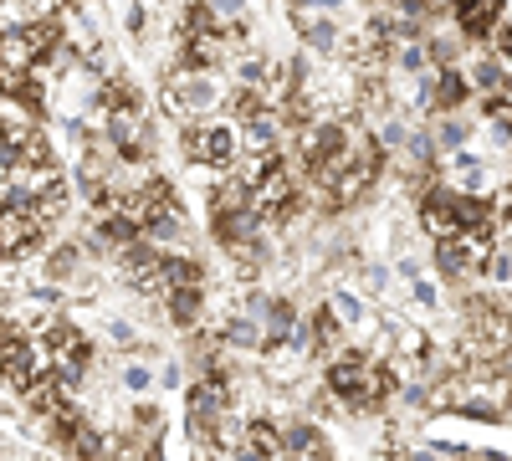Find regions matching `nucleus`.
Here are the masks:
<instances>
[{"mask_svg": "<svg viewBox=\"0 0 512 461\" xmlns=\"http://www.w3.org/2000/svg\"><path fill=\"white\" fill-rule=\"evenodd\" d=\"M210 11H216V16H241V0H216Z\"/></svg>", "mask_w": 512, "mask_h": 461, "instance_id": "nucleus-32", "label": "nucleus"}, {"mask_svg": "<svg viewBox=\"0 0 512 461\" xmlns=\"http://www.w3.org/2000/svg\"><path fill=\"white\" fill-rule=\"evenodd\" d=\"M461 98H466V77H461V72H441V77H436V103H441V108H456Z\"/></svg>", "mask_w": 512, "mask_h": 461, "instance_id": "nucleus-18", "label": "nucleus"}, {"mask_svg": "<svg viewBox=\"0 0 512 461\" xmlns=\"http://www.w3.org/2000/svg\"><path fill=\"white\" fill-rule=\"evenodd\" d=\"M72 267H77V251H72V246H67V251H57V257H52V277H67Z\"/></svg>", "mask_w": 512, "mask_h": 461, "instance_id": "nucleus-29", "label": "nucleus"}, {"mask_svg": "<svg viewBox=\"0 0 512 461\" xmlns=\"http://www.w3.org/2000/svg\"><path fill=\"white\" fill-rule=\"evenodd\" d=\"M31 62H36V47H31L26 26L21 31H0V72H31Z\"/></svg>", "mask_w": 512, "mask_h": 461, "instance_id": "nucleus-10", "label": "nucleus"}, {"mask_svg": "<svg viewBox=\"0 0 512 461\" xmlns=\"http://www.w3.org/2000/svg\"><path fill=\"white\" fill-rule=\"evenodd\" d=\"M47 354H52V380L57 385H72L77 374H82V364L93 359V349H88V339L72 328V323H47Z\"/></svg>", "mask_w": 512, "mask_h": 461, "instance_id": "nucleus-2", "label": "nucleus"}, {"mask_svg": "<svg viewBox=\"0 0 512 461\" xmlns=\"http://www.w3.org/2000/svg\"><path fill=\"white\" fill-rule=\"evenodd\" d=\"M67 441H72L77 461H108V446H113V441H103V436H93V431H82V426H77Z\"/></svg>", "mask_w": 512, "mask_h": 461, "instance_id": "nucleus-16", "label": "nucleus"}, {"mask_svg": "<svg viewBox=\"0 0 512 461\" xmlns=\"http://www.w3.org/2000/svg\"><path fill=\"white\" fill-rule=\"evenodd\" d=\"M303 36L313 41V47H318V52H333V47H338V31H333L328 21H313V26H308Z\"/></svg>", "mask_w": 512, "mask_h": 461, "instance_id": "nucleus-23", "label": "nucleus"}, {"mask_svg": "<svg viewBox=\"0 0 512 461\" xmlns=\"http://www.w3.org/2000/svg\"><path fill=\"white\" fill-rule=\"evenodd\" d=\"M41 231L47 226L31 216V205H6V211H0V257H26L41 241Z\"/></svg>", "mask_w": 512, "mask_h": 461, "instance_id": "nucleus-4", "label": "nucleus"}, {"mask_svg": "<svg viewBox=\"0 0 512 461\" xmlns=\"http://www.w3.org/2000/svg\"><path fill=\"white\" fill-rule=\"evenodd\" d=\"M123 272H128V282H134L139 292H159L164 287V257H154V251H144V246L123 251Z\"/></svg>", "mask_w": 512, "mask_h": 461, "instance_id": "nucleus-9", "label": "nucleus"}, {"mask_svg": "<svg viewBox=\"0 0 512 461\" xmlns=\"http://www.w3.org/2000/svg\"><path fill=\"white\" fill-rule=\"evenodd\" d=\"M123 385H128V390H149L154 374H149L144 364H128V369H123Z\"/></svg>", "mask_w": 512, "mask_h": 461, "instance_id": "nucleus-25", "label": "nucleus"}, {"mask_svg": "<svg viewBox=\"0 0 512 461\" xmlns=\"http://www.w3.org/2000/svg\"><path fill=\"white\" fill-rule=\"evenodd\" d=\"M236 461H262V456H251V451H246V446H241V451H236Z\"/></svg>", "mask_w": 512, "mask_h": 461, "instance_id": "nucleus-34", "label": "nucleus"}, {"mask_svg": "<svg viewBox=\"0 0 512 461\" xmlns=\"http://www.w3.org/2000/svg\"><path fill=\"white\" fill-rule=\"evenodd\" d=\"M502 82H507V62H502V57H497V62H492V57L477 62V88H497V93H502Z\"/></svg>", "mask_w": 512, "mask_h": 461, "instance_id": "nucleus-22", "label": "nucleus"}, {"mask_svg": "<svg viewBox=\"0 0 512 461\" xmlns=\"http://www.w3.org/2000/svg\"><path fill=\"white\" fill-rule=\"evenodd\" d=\"M282 446L287 451H323V436H318V426H287Z\"/></svg>", "mask_w": 512, "mask_h": 461, "instance_id": "nucleus-19", "label": "nucleus"}, {"mask_svg": "<svg viewBox=\"0 0 512 461\" xmlns=\"http://www.w3.org/2000/svg\"><path fill=\"white\" fill-rule=\"evenodd\" d=\"M313 333H318V344H328V339H333V333H338V318H333V313L323 308V313L313 318Z\"/></svg>", "mask_w": 512, "mask_h": 461, "instance_id": "nucleus-28", "label": "nucleus"}, {"mask_svg": "<svg viewBox=\"0 0 512 461\" xmlns=\"http://www.w3.org/2000/svg\"><path fill=\"white\" fill-rule=\"evenodd\" d=\"M185 149H190L195 164L226 170V164H236V129H226V123H195V129L185 134Z\"/></svg>", "mask_w": 512, "mask_h": 461, "instance_id": "nucleus-3", "label": "nucleus"}, {"mask_svg": "<svg viewBox=\"0 0 512 461\" xmlns=\"http://www.w3.org/2000/svg\"><path fill=\"white\" fill-rule=\"evenodd\" d=\"M231 344H262V328H256L251 318H236L231 323Z\"/></svg>", "mask_w": 512, "mask_h": 461, "instance_id": "nucleus-24", "label": "nucleus"}, {"mask_svg": "<svg viewBox=\"0 0 512 461\" xmlns=\"http://www.w3.org/2000/svg\"><path fill=\"white\" fill-rule=\"evenodd\" d=\"M451 170H456V180H461L466 190H477V185H482V175H487V164H482L477 154H466V149H456V159H451Z\"/></svg>", "mask_w": 512, "mask_h": 461, "instance_id": "nucleus-17", "label": "nucleus"}, {"mask_svg": "<svg viewBox=\"0 0 512 461\" xmlns=\"http://www.w3.org/2000/svg\"><path fill=\"white\" fill-rule=\"evenodd\" d=\"M441 144H446V149H461V144H466V123L446 118V123H441Z\"/></svg>", "mask_w": 512, "mask_h": 461, "instance_id": "nucleus-26", "label": "nucleus"}, {"mask_svg": "<svg viewBox=\"0 0 512 461\" xmlns=\"http://www.w3.org/2000/svg\"><path fill=\"white\" fill-rule=\"evenodd\" d=\"M277 139H282V113H277V108H262V113H251V118L241 123L236 149L246 144V154H267V149H277Z\"/></svg>", "mask_w": 512, "mask_h": 461, "instance_id": "nucleus-8", "label": "nucleus"}, {"mask_svg": "<svg viewBox=\"0 0 512 461\" xmlns=\"http://www.w3.org/2000/svg\"><path fill=\"white\" fill-rule=\"evenodd\" d=\"M487 257H492L487 236H446V241L436 246V262H441V272H446V277H466V272H477Z\"/></svg>", "mask_w": 512, "mask_h": 461, "instance_id": "nucleus-5", "label": "nucleus"}, {"mask_svg": "<svg viewBox=\"0 0 512 461\" xmlns=\"http://www.w3.org/2000/svg\"><path fill=\"white\" fill-rule=\"evenodd\" d=\"M420 226L425 231H431V236H456V226H451V195L446 190H431V195H425L420 200Z\"/></svg>", "mask_w": 512, "mask_h": 461, "instance_id": "nucleus-11", "label": "nucleus"}, {"mask_svg": "<svg viewBox=\"0 0 512 461\" xmlns=\"http://www.w3.org/2000/svg\"><path fill=\"white\" fill-rule=\"evenodd\" d=\"M400 349H405V354H420V349H425V339H420L415 328H405V333H400Z\"/></svg>", "mask_w": 512, "mask_h": 461, "instance_id": "nucleus-30", "label": "nucleus"}, {"mask_svg": "<svg viewBox=\"0 0 512 461\" xmlns=\"http://www.w3.org/2000/svg\"><path fill=\"white\" fill-rule=\"evenodd\" d=\"M216 98H221L216 77H210V72H200V67H180L175 77H169V103H175V108H190V113H200V108H210Z\"/></svg>", "mask_w": 512, "mask_h": 461, "instance_id": "nucleus-7", "label": "nucleus"}, {"mask_svg": "<svg viewBox=\"0 0 512 461\" xmlns=\"http://www.w3.org/2000/svg\"><path fill=\"white\" fill-rule=\"evenodd\" d=\"M277 164H282V149H267V154H246V159H236V175H231V180H236L241 190H251L256 180H267V175L277 170Z\"/></svg>", "mask_w": 512, "mask_h": 461, "instance_id": "nucleus-12", "label": "nucleus"}, {"mask_svg": "<svg viewBox=\"0 0 512 461\" xmlns=\"http://www.w3.org/2000/svg\"><path fill=\"white\" fill-rule=\"evenodd\" d=\"M26 405H31L36 415H57V405H62V385L52 380V374H41L36 385H26Z\"/></svg>", "mask_w": 512, "mask_h": 461, "instance_id": "nucleus-14", "label": "nucleus"}, {"mask_svg": "<svg viewBox=\"0 0 512 461\" xmlns=\"http://www.w3.org/2000/svg\"><path fill=\"white\" fill-rule=\"evenodd\" d=\"M11 205V180H6V170H0V211Z\"/></svg>", "mask_w": 512, "mask_h": 461, "instance_id": "nucleus-33", "label": "nucleus"}, {"mask_svg": "<svg viewBox=\"0 0 512 461\" xmlns=\"http://www.w3.org/2000/svg\"><path fill=\"white\" fill-rule=\"evenodd\" d=\"M169 313H175L180 323H195L200 318V287L195 292H175V298H169Z\"/></svg>", "mask_w": 512, "mask_h": 461, "instance_id": "nucleus-21", "label": "nucleus"}, {"mask_svg": "<svg viewBox=\"0 0 512 461\" xmlns=\"http://www.w3.org/2000/svg\"><path fill=\"white\" fill-rule=\"evenodd\" d=\"M328 313H344V318H359V303L354 298H333V308Z\"/></svg>", "mask_w": 512, "mask_h": 461, "instance_id": "nucleus-31", "label": "nucleus"}, {"mask_svg": "<svg viewBox=\"0 0 512 461\" xmlns=\"http://www.w3.org/2000/svg\"><path fill=\"white\" fill-rule=\"evenodd\" d=\"M246 205H251V216H272V221H282V216H287V205H292V175H287V164H277L267 180H256V185L246 190Z\"/></svg>", "mask_w": 512, "mask_h": 461, "instance_id": "nucleus-6", "label": "nucleus"}, {"mask_svg": "<svg viewBox=\"0 0 512 461\" xmlns=\"http://www.w3.org/2000/svg\"><path fill=\"white\" fill-rule=\"evenodd\" d=\"M328 390L344 395L349 405H374L384 390H390V374H384L379 364L359 359V354H344L328 364Z\"/></svg>", "mask_w": 512, "mask_h": 461, "instance_id": "nucleus-1", "label": "nucleus"}, {"mask_svg": "<svg viewBox=\"0 0 512 461\" xmlns=\"http://www.w3.org/2000/svg\"><path fill=\"white\" fill-rule=\"evenodd\" d=\"M246 451L251 456H262V461H282L287 456V446H282V431H272V426H262V421H256V426H246Z\"/></svg>", "mask_w": 512, "mask_h": 461, "instance_id": "nucleus-13", "label": "nucleus"}, {"mask_svg": "<svg viewBox=\"0 0 512 461\" xmlns=\"http://www.w3.org/2000/svg\"><path fill=\"white\" fill-rule=\"evenodd\" d=\"M164 287H169V292H195V287H200V267L164 257Z\"/></svg>", "mask_w": 512, "mask_h": 461, "instance_id": "nucleus-15", "label": "nucleus"}, {"mask_svg": "<svg viewBox=\"0 0 512 461\" xmlns=\"http://www.w3.org/2000/svg\"><path fill=\"white\" fill-rule=\"evenodd\" d=\"M134 236H139V226H128L123 216L103 221V231H98V241H103V246H134Z\"/></svg>", "mask_w": 512, "mask_h": 461, "instance_id": "nucleus-20", "label": "nucleus"}, {"mask_svg": "<svg viewBox=\"0 0 512 461\" xmlns=\"http://www.w3.org/2000/svg\"><path fill=\"white\" fill-rule=\"evenodd\" d=\"M395 57H400V67H410V72H415V67L425 62V52L415 47V41H400V47H395Z\"/></svg>", "mask_w": 512, "mask_h": 461, "instance_id": "nucleus-27", "label": "nucleus"}]
</instances>
